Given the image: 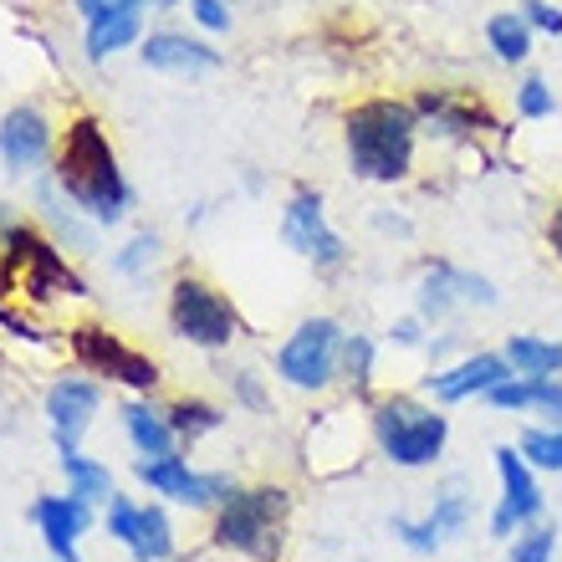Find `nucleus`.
Returning <instances> with one entry per match:
<instances>
[{
  "mask_svg": "<svg viewBox=\"0 0 562 562\" xmlns=\"http://www.w3.org/2000/svg\"><path fill=\"white\" fill-rule=\"evenodd\" d=\"M52 179L92 225H119L134 210V184L123 179L119 148L92 113H77L61 128V144L52 154Z\"/></svg>",
  "mask_w": 562,
  "mask_h": 562,
  "instance_id": "1",
  "label": "nucleus"
},
{
  "mask_svg": "<svg viewBox=\"0 0 562 562\" xmlns=\"http://www.w3.org/2000/svg\"><path fill=\"white\" fill-rule=\"evenodd\" d=\"M415 138L419 113L415 103L400 98H369V103L348 108L342 119V148H348V169L369 184H400L415 169Z\"/></svg>",
  "mask_w": 562,
  "mask_h": 562,
  "instance_id": "2",
  "label": "nucleus"
},
{
  "mask_svg": "<svg viewBox=\"0 0 562 562\" xmlns=\"http://www.w3.org/2000/svg\"><path fill=\"white\" fill-rule=\"evenodd\" d=\"M286 512H292V496L281 486H246L231 491L221 506H215V548L240 552V558L271 562L286 542Z\"/></svg>",
  "mask_w": 562,
  "mask_h": 562,
  "instance_id": "3",
  "label": "nucleus"
},
{
  "mask_svg": "<svg viewBox=\"0 0 562 562\" xmlns=\"http://www.w3.org/2000/svg\"><path fill=\"white\" fill-rule=\"evenodd\" d=\"M373 440L394 465L404 471H419V465H435L450 440V419L435 415V409H419L415 400H379L373 404Z\"/></svg>",
  "mask_w": 562,
  "mask_h": 562,
  "instance_id": "4",
  "label": "nucleus"
},
{
  "mask_svg": "<svg viewBox=\"0 0 562 562\" xmlns=\"http://www.w3.org/2000/svg\"><path fill=\"white\" fill-rule=\"evenodd\" d=\"M169 327L175 338H184L190 348H205V353H221L240 338V312L225 292H215L210 281L200 277H175L169 286Z\"/></svg>",
  "mask_w": 562,
  "mask_h": 562,
  "instance_id": "5",
  "label": "nucleus"
},
{
  "mask_svg": "<svg viewBox=\"0 0 562 562\" xmlns=\"http://www.w3.org/2000/svg\"><path fill=\"white\" fill-rule=\"evenodd\" d=\"M342 333L333 317H307V323H296V333L281 342L277 353V379L292 389H317L333 384V373H338V358H342Z\"/></svg>",
  "mask_w": 562,
  "mask_h": 562,
  "instance_id": "6",
  "label": "nucleus"
},
{
  "mask_svg": "<svg viewBox=\"0 0 562 562\" xmlns=\"http://www.w3.org/2000/svg\"><path fill=\"white\" fill-rule=\"evenodd\" d=\"M103 532L134 562H169L179 552L169 512L159 502H134V496H119V491L103 502Z\"/></svg>",
  "mask_w": 562,
  "mask_h": 562,
  "instance_id": "7",
  "label": "nucleus"
},
{
  "mask_svg": "<svg viewBox=\"0 0 562 562\" xmlns=\"http://www.w3.org/2000/svg\"><path fill=\"white\" fill-rule=\"evenodd\" d=\"M67 342H72V358L88 373L113 379V384L134 389V394H154V389H159V379H164L154 358L138 353V348H128L119 333H108V327H98V323H77Z\"/></svg>",
  "mask_w": 562,
  "mask_h": 562,
  "instance_id": "8",
  "label": "nucleus"
},
{
  "mask_svg": "<svg viewBox=\"0 0 562 562\" xmlns=\"http://www.w3.org/2000/svg\"><path fill=\"white\" fill-rule=\"evenodd\" d=\"M134 475L154 491V496H164V502H175V506H190V512H215V506L236 491V481L225 471H194L179 450L175 456H159V460L138 456Z\"/></svg>",
  "mask_w": 562,
  "mask_h": 562,
  "instance_id": "9",
  "label": "nucleus"
},
{
  "mask_svg": "<svg viewBox=\"0 0 562 562\" xmlns=\"http://www.w3.org/2000/svg\"><path fill=\"white\" fill-rule=\"evenodd\" d=\"M281 240H286V251H296L317 271H338L342 261H348L342 236L327 225L323 194H312V190H296L292 200H286V210H281Z\"/></svg>",
  "mask_w": 562,
  "mask_h": 562,
  "instance_id": "10",
  "label": "nucleus"
},
{
  "mask_svg": "<svg viewBox=\"0 0 562 562\" xmlns=\"http://www.w3.org/2000/svg\"><path fill=\"white\" fill-rule=\"evenodd\" d=\"M496 475H502V502L491 512V537H517L542 517V491H537L532 460L517 456L512 445H496Z\"/></svg>",
  "mask_w": 562,
  "mask_h": 562,
  "instance_id": "11",
  "label": "nucleus"
},
{
  "mask_svg": "<svg viewBox=\"0 0 562 562\" xmlns=\"http://www.w3.org/2000/svg\"><path fill=\"white\" fill-rule=\"evenodd\" d=\"M57 154V138H52V119H46L36 103H15L5 119H0V164L11 179L36 175L46 159Z\"/></svg>",
  "mask_w": 562,
  "mask_h": 562,
  "instance_id": "12",
  "label": "nucleus"
},
{
  "mask_svg": "<svg viewBox=\"0 0 562 562\" xmlns=\"http://www.w3.org/2000/svg\"><path fill=\"white\" fill-rule=\"evenodd\" d=\"M31 521L42 532L52 562H82L77 558V542L98 527V506L82 502L77 491H61V496H36L31 502Z\"/></svg>",
  "mask_w": 562,
  "mask_h": 562,
  "instance_id": "13",
  "label": "nucleus"
},
{
  "mask_svg": "<svg viewBox=\"0 0 562 562\" xmlns=\"http://www.w3.org/2000/svg\"><path fill=\"white\" fill-rule=\"evenodd\" d=\"M42 409H46V425H52L57 450H77V445H82V435L92 429V415L103 409V389L92 384V379L67 373V379H57V384L46 389Z\"/></svg>",
  "mask_w": 562,
  "mask_h": 562,
  "instance_id": "14",
  "label": "nucleus"
},
{
  "mask_svg": "<svg viewBox=\"0 0 562 562\" xmlns=\"http://www.w3.org/2000/svg\"><path fill=\"white\" fill-rule=\"evenodd\" d=\"M471 527V496H465V486L460 481H450V486L435 496V506H429V517H394V537H400L409 552H440L445 537H460Z\"/></svg>",
  "mask_w": 562,
  "mask_h": 562,
  "instance_id": "15",
  "label": "nucleus"
},
{
  "mask_svg": "<svg viewBox=\"0 0 562 562\" xmlns=\"http://www.w3.org/2000/svg\"><path fill=\"white\" fill-rule=\"evenodd\" d=\"M144 15H148V0H108L103 11L88 21V31H82V52H88L92 67H103L119 52H138Z\"/></svg>",
  "mask_w": 562,
  "mask_h": 562,
  "instance_id": "16",
  "label": "nucleus"
},
{
  "mask_svg": "<svg viewBox=\"0 0 562 562\" xmlns=\"http://www.w3.org/2000/svg\"><path fill=\"white\" fill-rule=\"evenodd\" d=\"M138 61L148 72H164V77H205L221 67V52L190 31H148L138 42Z\"/></svg>",
  "mask_w": 562,
  "mask_h": 562,
  "instance_id": "17",
  "label": "nucleus"
},
{
  "mask_svg": "<svg viewBox=\"0 0 562 562\" xmlns=\"http://www.w3.org/2000/svg\"><path fill=\"white\" fill-rule=\"evenodd\" d=\"M496 302V286L475 271H456V267H435L419 281V317L425 323H440L456 307H491Z\"/></svg>",
  "mask_w": 562,
  "mask_h": 562,
  "instance_id": "18",
  "label": "nucleus"
},
{
  "mask_svg": "<svg viewBox=\"0 0 562 562\" xmlns=\"http://www.w3.org/2000/svg\"><path fill=\"white\" fill-rule=\"evenodd\" d=\"M502 379H512L506 353H471V358H460V363H450V369L425 373V394H435L440 404H460V400H475V394L486 400Z\"/></svg>",
  "mask_w": 562,
  "mask_h": 562,
  "instance_id": "19",
  "label": "nucleus"
},
{
  "mask_svg": "<svg viewBox=\"0 0 562 562\" xmlns=\"http://www.w3.org/2000/svg\"><path fill=\"white\" fill-rule=\"evenodd\" d=\"M21 292L31 296V302H52V296H88V286H82V277H77L67 261H61L57 240H36V251H31L26 271H21Z\"/></svg>",
  "mask_w": 562,
  "mask_h": 562,
  "instance_id": "20",
  "label": "nucleus"
},
{
  "mask_svg": "<svg viewBox=\"0 0 562 562\" xmlns=\"http://www.w3.org/2000/svg\"><path fill=\"white\" fill-rule=\"evenodd\" d=\"M119 419H123L128 445H134V456L159 460V456H175V450H179V435H175V425H169V415H164V409H154L144 394H134V400L123 404Z\"/></svg>",
  "mask_w": 562,
  "mask_h": 562,
  "instance_id": "21",
  "label": "nucleus"
},
{
  "mask_svg": "<svg viewBox=\"0 0 562 562\" xmlns=\"http://www.w3.org/2000/svg\"><path fill=\"white\" fill-rule=\"evenodd\" d=\"M506 363L521 379H552V373H562V342L532 338V333H512L506 338Z\"/></svg>",
  "mask_w": 562,
  "mask_h": 562,
  "instance_id": "22",
  "label": "nucleus"
},
{
  "mask_svg": "<svg viewBox=\"0 0 562 562\" xmlns=\"http://www.w3.org/2000/svg\"><path fill=\"white\" fill-rule=\"evenodd\" d=\"M57 465H61V475H67V491H77L82 502L103 506L108 496H113V471H108L103 460L82 456V450H57Z\"/></svg>",
  "mask_w": 562,
  "mask_h": 562,
  "instance_id": "23",
  "label": "nucleus"
},
{
  "mask_svg": "<svg viewBox=\"0 0 562 562\" xmlns=\"http://www.w3.org/2000/svg\"><path fill=\"white\" fill-rule=\"evenodd\" d=\"M532 36L537 31L527 26L521 11H496L486 21V46L496 52V61H506V67H521V61L532 57Z\"/></svg>",
  "mask_w": 562,
  "mask_h": 562,
  "instance_id": "24",
  "label": "nucleus"
},
{
  "mask_svg": "<svg viewBox=\"0 0 562 562\" xmlns=\"http://www.w3.org/2000/svg\"><path fill=\"white\" fill-rule=\"evenodd\" d=\"M169 425H175L179 445H194V440H205V435H215V429L225 425V409L221 404H210V400H194V394H179L169 409Z\"/></svg>",
  "mask_w": 562,
  "mask_h": 562,
  "instance_id": "25",
  "label": "nucleus"
},
{
  "mask_svg": "<svg viewBox=\"0 0 562 562\" xmlns=\"http://www.w3.org/2000/svg\"><path fill=\"white\" fill-rule=\"evenodd\" d=\"M164 261V240L154 231H138V236L123 240V251H113V277L123 281H148Z\"/></svg>",
  "mask_w": 562,
  "mask_h": 562,
  "instance_id": "26",
  "label": "nucleus"
},
{
  "mask_svg": "<svg viewBox=\"0 0 562 562\" xmlns=\"http://www.w3.org/2000/svg\"><path fill=\"white\" fill-rule=\"evenodd\" d=\"M415 113L419 119H429L435 123V128H440V134H471V128H481V119H475V108H465V103H456V98H450V92H419L415 98Z\"/></svg>",
  "mask_w": 562,
  "mask_h": 562,
  "instance_id": "27",
  "label": "nucleus"
},
{
  "mask_svg": "<svg viewBox=\"0 0 562 562\" xmlns=\"http://www.w3.org/2000/svg\"><path fill=\"white\" fill-rule=\"evenodd\" d=\"M338 373H342V379H348L353 389H369V379H373V342L363 338V333H348V338H342Z\"/></svg>",
  "mask_w": 562,
  "mask_h": 562,
  "instance_id": "28",
  "label": "nucleus"
},
{
  "mask_svg": "<svg viewBox=\"0 0 562 562\" xmlns=\"http://www.w3.org/2000/svg\"><path fill=\"white\" fill-rule=\"evenodd\" d=\"M521 456L532 460V471L562 475V425L558 429H527V435H521Z\"/></svg>",
  "mask_w": 562,
  "mask_h": 562,
  "instance_id": "29",
  "label": "nucleus"
},
{
  "mask_svg": "<svg viewBox=\"0 0 562 562\" xmlns=\"http://www.w3.org/2000/svg\"><path fill=\"white\" fill-rule=\"evenodd\" d=\"M558 558V532H548V527H521V537L512 542V562H552Z\"/></svg>",
  "mask_w": 562,
  "mask_h": 562,
  "instance_id": "30",
  "label": "nucleus"
},
{
  "mask_svg": "<svg viewBox=\"0 0 562 562\" xmlns=\"http://www.w3.org/2000/svg\"><path fill=\"white\" fill-rule=\"evenodd\" d=\"M517 113L521 119H552V113H558V98H552V88L542 77H527L517 88Z\"/></svg>",
  "mask_w": 562,
  "mask_h": 562,
  "instance_id": "31",
  "label": "nucleus"
},
{
  "mask_svg": "<svg viewBox=\"0 0 562 562\" xmlns=\"http://www.w3.org/2000/svg\"><path fill=\"white\" fill-rule=\"evenodd\" d=\"M496 409H506V415H521V409H532V379H521V373H512V379H502V384L486 394Z\"/></svg>",
  "mask_w": 562,
  "mask_h": 562,
  "instance_id": "32",
  "label": "nucleus"
},
{
  "mask_svg": "<svg viewBox=\"0 0 562 562\" xmlns=\"http://www.w3.org/2000/svg\"><path fill=\"white\" fill-rule=\"evenodd\" d=\"M194 26L210 31V36H225L231 31V0H190Z\"/></svg>",
  "mask_w": 562,
  "mask_h": 562,
  "instance_id": "33",
  "label": "nucleus"
},
{
  "mask_svg": "<svg viewBox=\"0 0 562 562\" xmlns=\"http://www.w3.org/2000/svg\"><path fill=\"white\" fill-rule=\"evenodd\" d=\"M521 15H527V26L542 31V36H562V11L548 5V0H521Z\"/></svg>",
  "mask_w": 562,
  "mask_h": 562,
  "instance_id": "34",
  "label": "nucleus"
},
{
  "mask_svg": "<svg viewBox=\"0 0 562 562\" xmlns=\"http://www.w3.org/2000/svg\"><path fill=\"white\" fill-rule=\"evenodd\" d=\"M532 409H542L548 419L562 425V384L558 379H532Z\"/></svg>",
  "mask_w": 562,
  "mask_h": 562,
  "instance_id": "35",
  "label": "nucleus"
},
{
  "mask_svg": "<svg viewBox=\"0 0 562 562\" xmlns=\"http://www.w3.org/2000/svg\"><path fill=\"white\" fill-rule=\"evenodd\" d=\"M236 400L246 404V409H267V394L256 384V373H236Z\"/></svg>",
  "mask_w": 562,
  "mask_h": 562,
  "instance_id": "36",
  "label": "nucleus"
},
{
  "mask_svg": "<svg viewBox=\"0 0 562 562\" xmlns=\"http://www.w3.org/2000/svg\"><path fill=\"white\" fill-rule=\"evenodd\" d=\"M389 333H394V342H404V348H415V342H425V333H419V317H404V323H394Z\"/></svg>",
  "mask_w": 562,
  "mask_h": 562,
  "instance_id": "37",
  "label": "nucleus"
},
{
  "mask_svg": "<svg viewBox=\"0 0 562 562\" xmlns=\"http://www.w3.org/2000/svg\"><path fill=\"white\" fill-rule=\"evenodd\" d=\"M548 240H552V251H558V261H562V205L552 210V221H548Z\"/></svg>",
  "mask_w": 562,
  "mask_h": 562,
  "instance_id": "38",
  "label": "nucleus"
},
{
  "mask_svg": "<svg viewBox=\"0 0 562 562\" xmlns=\"http://www.w3.org/2000/svg\"><path fill=\"white\" fill-rule=\"evenodd\" d=\"M103 5H108V0H72V11L82 15V21H92V15L103 11Z\"/></svg>",
  "mask_w": 562,
  "mask_h": 562,
  "instance_id": "39",
  "label": "nucleus"
},
{
  "mask_svg": "<svg viewBox=\"0 0 562 562\" xmlns=\"http://www.w3.org/2000/svg\"><path fill=\"white\" fill-rule=\"evenodd\" d=\"M148 5H159V11H175V5H184V0H148Z\"/></svg>",
  "mask_w": 562,
  "mask_h": 562,
  "instance_id": "40",
  "label": "nucleus"
}]
</instances>
